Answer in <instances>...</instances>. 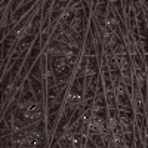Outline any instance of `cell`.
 <instances>
[{
	"instance_id": "cell-1",
	"label": "cell",
	"mask_w": 148,
	"mask_h": 148,
	"mask_svg": "<svg viewBox=\"0 0 148 148\" xmlns=\"http://www.w3.org/2000/svg\"><path fill=\"white\" fill-rule=\"evenodd\" d=\"M36 3H37V2H34V0H30V2H22V5L19 6V9L15 12V14H12V16H14V22L18 24V22L36 6Z\"/></svg>"
},
{
	"instance_id": "cell-2",
	"label": "cell",
	"mask_w": 148,
	"mask_h": 148,
	"mask_svg": "<svg viewBox=\"0 0 148 148\" xmlns=\"http://www.w3.org/2000/svg\"><path fill=\"white\" fill-rule=\"evenodd\" d=\"M111 51H113L114 55H121V53H127V46L125 39H119V37H114L113 42L110 45Z\"/></svg>"
},
{
	"instance_id": "cell-3",
	"label": "cell",
	"mask_w": 148,
	"mask_h": 148,
	"mask_svg": "<svg viewBox=\"0 0 148 148\" xmlns=\"http://www.w3.org/2000/svg\"><path fill=\"white\" fill-rule=\"evenodd\" d=\"M96 73H101L99 58L98 56H89L88 67H86V76H93V74H96Z\"/></svg>"
},
{
	"instance_id": "cell-4",
	"label": "cell",
	"mask_w": 148,
	"mask_h": 148,
	"mask_svg": "<svg viewBox=\"0 0 148 148\" xmlns=\"http://www.w3.org/2000/svg\"><path fill=\"white\" fill-rule=\"evenodd\" d=\"M28 80H30V83H31V90H33L34 93H40V92L46 93V90H47V89H46V86L43 84V82H42V80L33 77L31 74H28Z\"/></svg>"
},
{
	"instance_id": "cell-5",
	"label": "cell",
	"mask_w": 148,
	"mask_h": 148,
	"mask_svg": "<svg viewBox=\"0 0 148 148\" xmlns=\"http://www.w3.org/2000/svg\"><path fill=\"white\" fill-rule=\"evenodd\" d=\"M107 10H108V2L104 0V2H98L96 3V8L92 14L95 16H101V18H105L107 16Z\"/></svg>"
},
{
	"instance_id": "cell-6",
	"label": "cell",
	"mask_w": 148,
	"mask_h": 148,
	"mask_svg": "<svg viewBox=\"0 0 148 148\" xmlns=\"http://www.w3.org/2000/svg\"><path fill=\"white\" fill-rule=\"evenodd\" d=\"M28 74H31L33 77L39 79V80H43V70H42V61H40V56H39V59H37L36 62H34V65H33V68H31V71H30Z\"/></svg>"
},
{
	"instance_id": "cell-7",
	"label": "cell",
	"mask_w": 148,
	"mask_h": 148,
	"mask_svg": "<svg viewBox=\"0 0 148 148\" xmlns=\"http://www.w3.org/2000/svg\"><path fill=\"white\" fill-rule=\"evenodd\" d=\"M92 117H96L99 120H107L108 119V108L102 107V108H92Z\"/></svg>"
},
{
	"instance_id": "cell-8",
	"label": "cell",
	"mask_w": 148,
	"mask_h": 148,
	"mask_svg": "<svg viewBox=\"0 0 148 148\" xmlns=\"http://www.w3.org/2000/svg\"><path fill=\"white\" fill-rule=\"evenodd\" d=\"M83 125H84V117L82 116L74 125L71 126V127H65L68 132H71V133H82V129H83Z\"/></svg>"
},
{
	"instance_id": "cell-9",
	"label": "cell",
	"mask_w": 148,
	"mask_h": 148,
	"mask_svg": "<svg viewBox=\"0 0 148 148\" xmlns=\"http://www.w3.org/2000/svg\"><path fill=\"white\" fill-rule=\"evenodd\" d=\"M104 95H105V99H107V107L116 108V107H117V101H116V93H114V90H108V92H105Z\"/></svg>"
},
{
	"instance_id": "cell-10",
	"label": "cell",
	"mask_w": 148,
	"mask_h": 148,
	"mask_svg": "<svg viewBox=\"0 0 148 148\" xmlns=\"http://www.w3.org/2000/svg\"><path fill=\"white\" fill-rule=\"evenodd\" d=\"M123 142H125V147L132 148L135 144V135L133 132H123Z\"/></svg>"
},
{
	"instance_id": "cell-11",
	"label": "cell",
	"mask_w": 148,
	"mask_h": 148,
	"mask_svg": "<svg viewBox=\"0 0 148 148\" xmlns=\"http://www.w3.org/2000/svg\"><path fill=\"white\" fill-rule=\"evenodd\" d=\"M107 107V99H105V95H95L93 98V108H102Z\"/></svg>"
},
{
	"instance_id": "cell-12",
	"label": "cell",
	"mask_w": 148,
	"mask_h": 148,
	"mask_svg": "<svg viewBox=\"0 0 148 148\" xmlns=\"http://www.w3.org/2000/svg\"><path fill=\"white\" fill-rule=\"evenodd\" d=\"M70 2H65V0H56L52 5V10H65L68 8Z\"/></svg>"
},
{
	"instance_id": "cell-13",
	"label": "cell",
	"mask_w": 148,
	"mask_h": 148,
	"mask_svg": "<svg viewBox=\"0 0 148 148\" xmlns=\"http://www.w3.org/2000/svg\"><path fill=\"white\" fill-rule=\"evenodd\" d=\"M88 136L95 142L96 147H104V139H102V135L101 133H90V135H88Z\"/></svg>"
},
{
	"instance_id": "cell-14",
	"label": "cell",
	"mask_w": 148,
	"mask_h": 148,
	"mask_svg": "<svg viewBox=\"0 0 148 148\" xmlns=\"http://www.w3.org/2000/svg\"><path fill=\"white\" fill-rule=\"evenodd\" d=\"M95 95H96V92H95L92 88H89V86H84V92H83V101H86V99H90V98H95Z\"/></svg>"
},
{
	"instance_id": "cell-15",
	"label": "cell",
	"mask_w": 148,
	"mask_h": 148,
	"mask_svg": "<svg viewBox=\"0 0 148 148\" xmlns=\"http://www.w3.org/2000/svg\"><path fill=\"white\" fill-rule=\"evenodd\" d=\"M49 40H51V33L49 31H43L40 33V43H42V49L46 47V45L49 43Z\"/></svg>"
},
{
	"instance_id": "cell-16",
	"label": "cell",
	"mask_w": 148,
	"mask_h": 148,
	"mask_svg": "<svg viewBox=\"0 0 148 148\" xmlns=\"http://www.w3.org/2000/svg\"><path fill=\"white\" fill-rule=\"evenodd\" d=\"M121 5H123V12H125V15H127L129 10H130V2L129 0H125V2H121Z\"/></svg>"
},
{
	"instance_id": "cell-17",
	"label": "cell",
	"mask_w": 148,
	"mask_h": 148,
	"mask_svg": "<svg viewBox=\"0 0 148 148\" xmlns=\"http://www.w3.org/2000/svg\"><path fill=\"white\" fill-rule=\"evenodd\" d=\"M84 147H88V148H92V147H96V145H95V142H93V141H92V139H90V138L88 136V138H86V144H84Z\"/></svg>"
},
{
	"instance_id": "cell-18",
	"label": "cell",
	"mask_w": 148,
	"mask_h": 148,
	"mask_svg": "<svg viewBox=\"0 0 148 148\" xmlns=\"http://www.w3.org/2000/svg\"><path fill=\"white\" fill-rule=\"evenodd\" d=\"M83 104L88 107V108H93V98H90V99H86L83 101Z\"/></svg>"
}]
</instances>
